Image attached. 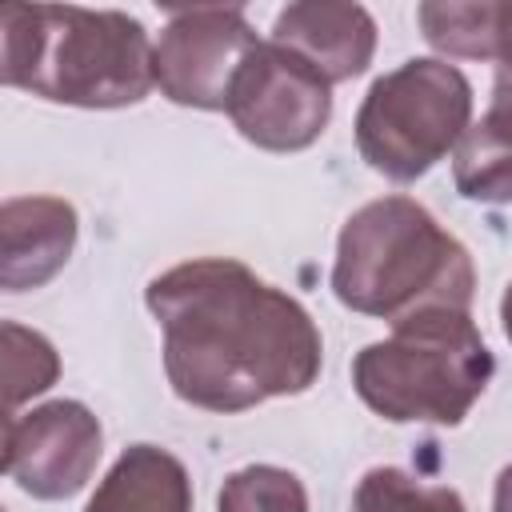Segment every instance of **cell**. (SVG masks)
I'll list each match as a JSON object with an SVG mask.
<instances>
[{"instance_id":"7c38bea8","label":"cell","mask_w":512,"mask_h":512,"mask_svg":"<svg viewBox=\"0 0 512 512\" xmlns=\"http://www.w3.org/2000/svg\"><path fill=\"white\" fill-rule=\"evenodd\" d=\"M84 512H192V484L176 456L152 444H132Z\"/></svg>"},{"instance_id":"ac0fdd59","label":"cell","mask_w":512,"mask_h":512,"mask_svg":"<svg viewBox=\"0 0 512 512\" xmlns=\"http://www.w3.org/2000/svg\"><path fill=\"white\" fill-rule=\"evenodd\" d=\"M500 320H504V332L512 340V284L504 288V300H500Z\"/></svg>"},{"instance_id":"7a4b0ae2","label":"cell","mask_w":512,"mask_h":512,"mask_svg":"<svg viewBox=\"0 0 512 512\" xmlns=\"http://www.w3.org/2000/svg\"><path fill=\"white\" fill-rule=\"evenodd\" d=\"M140 20L72 4L0 8V80L52 104L124 108L156 84Z\"/></svg>"},{"instance_id":"5bb4252c","label":"cell","mask_w":512,"mask_h":512,"mask_svg":"<svg viewBox=\"0 0 512 512\" xmlns=\"http://www.w3.org/2000/svg\"><path fill=\"white\" fill-rule=\"evenodd\" d=\"M352 512H464L456 488L420 484L400 468H372L356 484Z\"/></svg>"},{"instance_id":"9a60e30c","label":"cell","mask_w":512,"mask_h":512,"mask_svg":"<svg viewBox=\"0 0 512 512\" xmlns=\"http://www.w3.org/2000/svg\"><path fill=\"white\" fill-rule=\"evenodd\" d=\"M56 376H60V360L52 344L40 332H28L8 320L4 324V408L8 416H16V408L32 400L36 392H44Z\"/></svg>"},{"instance_id":"3957f363","label":"cell","mask_w":512,"mask_h":512,"mask_svg":"<svg viewBox=\"0 0 512 512\" xmlns=\"http://www.w3.org/2000/svg\"><path fill=\"white\" fill-rule=\"evenodd\" d=\"M332 288L352 312L400 324L428 308L468 312L476 272L468 248L424 204L384 196L344 220Z\"/></svg>"},{"instance_id":"277c9868","label":"cell","mask_w":512,"mask_h":512,"mask_svg":"<svg viewBox=\"0 0 512 512\" xmlns=\"http://www.w3.org/2000/svg\"><path fill=\"white\" fill-rule=\"evenodd\" d=\"M492 380V352L468 312L428 308L392 324L352 364L360 400L392 424H460Z\"/></svg>"},{"instance_id":"4fadbf2b","label":"cell","mask_w":512,"mask_h":512,"mask_svg":"<svg viewBox=\"0 0 512 512\" xmlns=\"http://www.w3.org/2000/svg\"><path fill=\"white\" fill-rule=\"evenodd\" d=\"M496 16L500 4H424L420 28L432 48L448 56H496Z\"/></svg>"},{"instance_id":"9c48e42d","label":"cell","mask_w":512,"mask_h":512,"mask_svg":"<svg viewBox=\"0 0 512 512\" xmlns=\"http://www.w3.org/2000/svg\"><path fill=\"white\" fill-rule=\"evenodd\" d=\"M272 44L300 56L328 84L352 80L376 52V24L360 4H288L276 16Z\"/></svg>"},{"instance_id":"8992f818","label":"cell","mask_w":512,"mask_h":512,"mask_svg":"<svg viewBox=\"0 0 512 512\" xmlns=\"http://www.w3.org/2000/svg\"><path fill=\"white\" fill-rule=\"evenodd\" d=\"M224 112L256 148L296 152L328 128L332 96L328 80L312 72L300 56L272 40H260L240 64Z\"/></svg>"},{"instance_id":"6da1fadb","label":"cell","mask_w":512,"mask_h":512,"mask_svg":"<svg viewBox=\"0 0 512 512\" xmlns=\"http://www.w3.org/2000/svg\"><path fill=\"white\" fill-rule=\"evenodd\" d=\"M164 332V372L180 400L244 412L296 396L320 376V332L280 288L240 260H188L148 284Z\"/></svg>"},{"instance_id":"ba28073f","label":"cell","mask_w":512,"mask_h":512,"mask_svg":"<svg viewBox=\"0 0 512 512\" xmlns=\"http://www.w3.org/2000/svg\"><path fill=\"white\" fill-rule=\"evenodd\" d=\"M100 440V420L76 400L4 416V472L36 500H68L96 472Z\"/></svg>"},{"instance_id":"52a82bcc","label":"cell","mask_w":512,"mask_h":512,"mask_svg":"<svg viewBox=\"0 0 512 512\" xmlns=\"http://www.w3.org/2000/svg\"><path fill=\"white\" fill-rule=\"evenodd\" d=\"M256 32L240 8H184L168 20L152 48V72L168 100L188 108H228L232 80Z\"/></svg>"},{"instance_id":"5b68a950","label":"cell","mask_w":512,"mask_h":512,"mask_svg":"<svg viewBox=\"0 0 512 512\" xmlns=\"http://www.w3.org/2000/svg\"><path fill=\"white\" fill-rule=\"evenodd\" d=\"M468 116L472 84L460 68L444 60H408L368 88L356 112V144L388 180H416L460 144Z\"/></svg>"},{"instance_id":"2e32d148","label":"cell","mask_w":512,"mask_h":512,"mask_svg":"<svg viewBox=\"0 0 512 512\" xmlns=\"http://www.w3.org/2000/svg\"><path fill=\"white\" fill-rule=\"evenodd\" d=\"M216 512H308L304 484L276 464H248L220 488Z\"/></svg>"},{"instance_id":"e0dca14e","label":"cell","mask_w":512,"mask_h":512,"mask_svg":"<svg viewBox=\"0 0 512 512\" xmlns=\"http://www.w3.org/2000/svg\"><path fill=\"white\" fill-rule=\"evenodd\" d=\"M492 512H512V464L496 476V500H492Z\"/></svg>"},{"instance_id":"8fae6325","label":"cell","mask_w":512,"mask_h":512,"mask_svg":"<svg viewBox=\"0 0 512 512\" xmlns=\"http://www.w3.org/2000/svg\"><path fill=\"white\" fill-rule=\"evenodd\" d=\"M452 176L468 200L512 204V68L496 64L492 104L460 136Z\"/></svg>"},{"instance_id":"30bf717a","label":"cell","mask_w":512,"mask_h":512,"mask_svg":"<svg viewBox=\"0 0 512 512\" xmlns=\"http://www.w3.org/2000/svg\"><path fill=\"white\" fill-rule=\"evenodd\" d=\"M4 288L24 292L52 280L76 244V208L56 196H16L0 212Z\"/></svg>"}]
</instances>
